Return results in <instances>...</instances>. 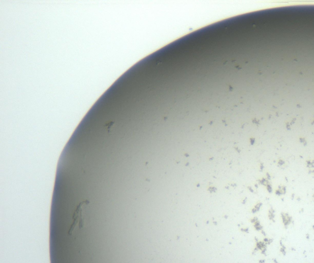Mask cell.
<instances>
[{"label":"cell","mask_w":314,"mask_h":263,"mask_svg":"<svg viewBox=\"0 0 314 263\" xmlns=\"http://www.w3.org/2000/svg\"><path fill=\"white\" fill-rule=\"evenodd\" d=\"M89 204V200H86L80 202L76 207L73 215V223L68 230V235L70 236H73L78 230L84 228L86 225V209Z\"/></svg>","instance_id":"1"}]
</instances>
